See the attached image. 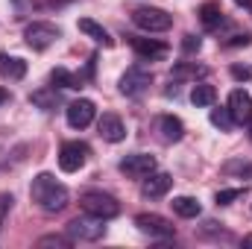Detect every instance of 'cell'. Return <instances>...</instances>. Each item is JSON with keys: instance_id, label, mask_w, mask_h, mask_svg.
<instances>
[{"instance_id": "obj_1", "label": "cell", "mask_w": 252, "mask_h": 249, "mask_svg": "<svg viewBox=\"0 0 252 249\" xmlns=\"http://www.w3.org/2000/svg\"><path fill=\"white\" fill-rule=\"evenodd\" d=\"M30 199L44 211V214H59L67 208L70 202V193L62 182H56L53 173H38L30 185Z\"/></svg>"}, {"instance_id": "obj_2", "label": "cell", "mask_w": 252, "mask_h": 249, "mask_svg": "<svg viewBox=\"0 0 252 249\" xmlns=\"http://www.w3.org/2000/svg\"><path fill=\"white\" fill-rule=\"evenodd\" d=\"M67 235L73 238V244H97L100 238H106V220L94 214L73 217L67 223Z\"/></svg>"}, {"instance_id": "obj_3", "label": "cell", "mask_w": 252, "mask_h": 249, "mask_svg": "<svg viewBox=\"0 0 252 249\" xmlns=\"http://www.w3.org/2000/svg\"><path fill=\"white\" fill-rule=\"evenodd\" d=\"M79 205L85 214H94V217H103V220H112L121 214V202L112 196V193H103V190H85L79 193Z\"/></svg>"}, {"instance_id": "obj_4", "label": "cell", "mask_w": 252, "mask_h": 249, "mask_svg": "<svg viewBox=\"0 0 252 249\" xmlns=\"http://www.w3.org/2000/svg\"><path fill=\"white\" fill-rule=\"evenodd\" d=\"M132 24L144 32H167L173 27V15H167L158 6H138L132 9Z\"/></svg>"}, {"instance_id": "obj_5", "label": "cell", "mask_w": 252, "mask_h": 249, "mask_svg": "<svg viewBox=\"0 0 252 249\" xmlns=\"http://www.w3.org/2000/svg\"><path fill=\"white\" fill-rule=\"evenodd\" d=\"M59 38H62V30L53 27V24H47V21H32V24H27V30H24V41H27L32 50H47V47L56 44Z\"/></svg>"}, {"instance_id": "obj_6", "label": "cell", "mask_w": 252, "mask_h": 249, "mask_svg": "<svg viewBox=\"0 0 252 249\" xmlns=\"http://www.w3.org/2000/svg\"><path fill=\"white\" fill-rule=\"evenodd\" d=\"M135 226H138L141 235H147V238H153V241H170V238L176 235L173 223H170L167 217H161V214H138V217H135Z\"/></svg>"}, {"instance_id": "obj_7", "label": "cell", "mask_w": 252, "mask_h": 249, "mask_svg": "<svg viewBox=\"0 0 252 249\" xmlns=\"http://www.w3.org/2000/svg\"><path fill=\"white\" fill-rule=\"evenodd\" d=\"M88 156H91L88 144H82V141H67V144H62V150H59V167H62L64 173H76V170L85 167Z\"/></svg>"}, {"instance_id": "obj_8", "label": "cell", "mask_w": 252, "mask_h": 249, "mask_svg": "<svg viewBox=\"0 0 252 249\" xmlns=\"http://www.w3.org/2000/svg\"><path fill=\"white\" fill-rule=\"evenodd\" d=\"M64 118H67V126H70V129H85V126L97 118V106H94V100H88V97H79V100L67 103V109H64Z\"/></svg>"}, {"instance_id": "obj_9", "label": "cell", "mask_w": 252, "mask_h": 249, "mask_svg": "<svg viewBox=\"0 0 252 249\" xmlns=\"http://www.w3.org/2000/svg\"><path fill=\"white\" fill-rule=\"evenodd\" d=\"M150 82H153V73L147 67L135 64V67H129L124 76H121V94L124 97H141L150 88Z\"/></svg>"}, {"instance_id": "obj_10", "label": "cell", "mask_w": 252, "mask_h": 249, "mask_svg": "<svg viewBox=\"0 0 252 249\" xmlns=\"http://www.w3.org/2000/svg\"><path fill=\"white\" fill-rule=\"evenodd\" d=\"M153 170H156V156H150V153H132V156L121 158V173L129 179H144Z\"/></svg>"}, {"instance_id": "obj_11", "label": "cell", "mask_w": 252, "mask_h": 249, "mask_svg": "<svg viewBox=\"0 0 252 249\" xmlns=\"http://www.w3.org/2000/svg\"><path fill=\"white\" fill-rule=\"evenodd\" d=\"M170 187H173V176H170V173L153 170L150 176L141 179V196H144V199H161Z\"/></svg>"}, {"instance_id": "obj_12", "label": "cell", "mask_w": 252, "mask_h": 249, "mask_svg": "<svg viewBox=\"0 0 252 249\" xmlns=\"http://www.w3.org/2000/svg\"><path fill=\"white\" fill-rule=\"evenodd\" d=\"M229 115H232V121L235 124H250L252 121V97L250 91H244V88H235L232 94H229Z\"/></svg>"}, {"instance_id": "obj_13", "label": "cell", "mask_w": 252, "mask_h": 249, "mask_svg": "<svg viewBox=\"0 0 252 249\" xmlns=\"http://www.w3.org/2000/svg\"><path fill=\"white\" fill-rule=\"evenodd\" d=\"M97 132H100V138L109 141V144H121V141L126 138L124 121H121L118 115H112V112H106V115L97 121Z\"/></svg>"}, {"instance_id": "obj_14", "label": "cell", "mask_w": 252, "mask_h": 249, "mask_svg": "<svg viewBox=\"0 0 252 249\" xmlns=\"http://www.w3.org/2000/svg\"><path fill=\"white\" fill-rule=\"evenodd\" d=\"M129 44H132V50L141 59H150V62L167 56V44L164 41H156V38H129Z\"/></svg>"}, {"instance_id": "obj_15", "label": "cell", "mask_w": 252, "mask_h": 249, "mask_svg": "<svg viewBox=\"0 0 252 249\" xmlns=\"http://www.w3.org/2000/svg\"><path fill=\"white\" fill-rule=\"evenodd\" d=\"M158 132H161V141L176 144V141L185 138V124H182L176 115H161V118H158Z\"/></svg>"}, {"instance_id": "obj_16", "label": "cell", "mask_w": 252, "mask_h": 249, "mask_svg": "<svg viewBox=\"0 0 252 249\" xmlns=\"http://www.w3.org/2000/svg\"><path fill=\"white\" fill-rule=\"evenodd\" d=\"M79 32H85L91 41H97V44H103V47H115V38L109 35V30L106 27H100L97 21H91V18H79Z\"/></svg>"}, {"instance_id": "obj_17", "label": "cell", "mask_w": 252, "mask_h": 249, "mask_svg": "<svg viewBox=\"0 0 252 249\" xmlns=\"http://www.w3.org/2000/svg\"><path fill=\"white\" fill-rule=\"evenodd\" d=\"M208 73V67H202V64L196 62H179L170 67V79H176V82H196V79H202Z\"/></svg>"}, {"instance_id": "obj_18", "label": "cell", "mask_w": 252, "mask_h": 249, "mask_svg": "<svg viewBox=\"0 0 252 249\" xmlns=\"http://www.w3.org/2000/svg\"><path fill=\"white\" fill-rule=\"evenodd\" d=\"M196 15H199V21H202L205 30H217L223 24V6H220V0H205Z\"/></svg>"}, {"instance_id": "obj_19", "label": "cell", "mask_w": 252, "mask_h": 249, "mask_svg": "<svg viewBox=\"0 0 252 249\" xmlns=\"http://www.w3.org/2000/svg\"><path fill=\"white\" fill-rule=\"evenodd\" d=\"M0 76H3V79H12V82L24 79V76H27V62L18 59V56H6V53H0Z\"/></svg>"}, {"instance_id": "obj_20", "label": "cell", "mask_w": 252, "mask_h": 249, "mask_svg": "<svg viewBox=\"0 0 252 249\" xmlns=\"http://www.w3.org/2000/svg\"><path fill=\"white\" fill-rule=\"evenodd\" d=\"M30 103L38 106V109H44V112H53V109L62 103V94L56 91V85H53V88H41V91H32V94H30Z\"/></svg>"}, {"instance_id": "obj_21", "label": "cell", "mask_w": 252, "mask_h": 249, "mask_svg": "<svg viewBox=\"0 0 252 249\" xmlns=\"http://www.w3.org/2000/svg\"><path fill=\"white\" fill-rule=\"evenodd\" d=\"M173 211L179 214V217H185V220H193V217H199L202 214V205H199V199H193V196H173Z\"/></svg>"}, {"instance_id": "obj_22", "label": "cell", "mask_w": 252, "mask_h": 249, "mask_svg": "<svg viewBox=\"0 0 252 249\" xmlns=\"http://www.w3.org/2000/svg\"><path fill=\"white\" fill-rule=\"evenodd\" d=\"M214 88L208 85V82H196L193 85V91H190V103L196 106V109H208V106H214Z\"/></svg>"}, {"instance_id": "obj_23", "label": "cell", "mask_w": 252, "mask_h": 249, "mask_svg": "<svg viewBox=\"0 0 252 249\" xmlns=\"http://www.w3.org/2000/svg\"><path fill=\"white\" fill-rule=\"evenodd\" d=\"M50 82L59 85V88H82V76H73V73L64 70V67H56V70L50 73Z\"/></svg>"}, {"instance_id": "obj_24", "label": "cell", "mask_w": 252, "mask_h": 249, "mask_svg": "<svg viewBox=\"0 0 252 249\" xmlns=\"http://www.w3.org/2000/svg\"><path fill=\"white\" fill-rule=\"evenodd\" d=\"M223 173L226 176H252V164L244 161V158H232V161L223 164Z\"/></svg>"}, {"instance_id": "obj_25", "label": "cell", "mask_w": 252, "mask_h": 249, "mask_svg": "<svg viewBox=\"0 0 252 249\" xmlns=\"http://www.w3.org/2000/svg\"><path fill=\"white\" fill-rule=\"evenodd\" d=\"M38 247H56V249H70L73 247V238L70 235H44V238H38Z\"/></svg>"}, {"instance_id": "obj_26", "label": "cell", "mask_w": 252, "mask_h": 249, "mask_svg": "<svg viewBox=\"0 0 252 249\" xmlns=\"http://www.w3.org/2000/svg\"><path fill=\"white\" fill-rule=\"evenodd\" d=\"M211 124L217 126L220 132H229L232 126H235V121H232V115H229V109H211Z\"/></svg>"}, {"instance_id": "obj_27", "label": "cell", "mask_w": 252, "mask_h": 249, "mask_svg": "<svg viewBox=\"0 0 252 249\" xmlns=\"http://www.w3.org/2000/svg\"><path fill=\"white\" fill-rule=\"evenodd\" d=\"M241 196H244V187H223V190H217L214 202H217V205H232V202L241 199Z\"/></svg>"}, {"instance_id": "obj_28", "label": "cell", "mask_w": 252, "mask_h": 249, "mask_svg": "<svg viewBox=\"0 0 252 249\" xmlns=\"http://www.w3.org/2000/svg\"><path fill=\"white\" fill-rule=\"evenodd\" d=\"M229 73H232V79H238V82H250L252 79V64H232Z\"/></svg>"}, {"instance_id": "obj_29", "label": "cell", "mask_w": 252, "mask_h": 249, "mask_svg": "<svg viewBox=\"0 0 252 249\" xmlns=\"http://www.w3.org/2000/svg\"><path fill=\"white\" fill-rule=\"evenodd\" d=\"M12 202H15V196H12L9 190H3V193H0V229H3V223H6V217H9V211H12Z\"/></svg>"}, {"instance_id": "obj_30", "label": "cell", "mask_w": 252, "mask_h": 249, "mask_svg": "<svg viewBox=\"0 0 252 249\" xmlns=\"http://www.w3.org/2000/svg\"><path fill=\"white\" fill-rule=\"evenodd\" d=\"M199 47H202V38H199V35H193V32H188V35L182 38V50H185L188 56H193V53H199Z\"/></svg>"}, {"instance_id": "obj_31", "label": "cell", "mask_w": 252, "mask_h": 249, "mask_svg": "<svg viewBox=\"0 0 252 249\" xmlns=\"http://www.w3.org/2000/svg\"><path fill=\"white\" fill-rule=\"evenodd\" d=\"M12 6H15V15L18 18H27L32 9H35V0H9Z\"/></svg>"}, {"instance_id": "obj_32", "label": "cell", "mask_w": 252, "mask_h": 249, "mask_svg": "<svg viewBox=\"0 0 252 249\" xmlns=\"http://www.w3.org/2000/svg\"><path fill=\"white\" fill-rule=\"evenodd\" d=\"M226 44H229V47H250V44H252V35H250V32H238V35H232Z\"/></svg>"}, {"instance_id": "obj_33", "label": "cell", "mask_w": 252, "mask_h": 249, "mask_svg": "<svg viewBox=\"0 0 252 249\" xmlns=\"http://www.w3.org/2000/svg\"><path fill=\"white\" fill-rule=\"evenodd\" d=\"M164 94H167V97H179V82H176V79H170V85L164 88Z\"/></svg>"}, {"instance_id": "obj_34", "label": "cell", "mask_w": 252, "mask_h": 249, "mask_svg": "<svg viewBox=\"0 0 252 249\" xmlns=\"http://www.w3.org/2000/svg\"><path fill=\"white\" fill-rule=\"evenodd\" d=\"M67 3H73V0H47L44 6H47V9H62V6H67Z\"/></svg>"}, {"instance_id": "obj_35", "label": "cell", "mask_w": 252, "mask_h": 249, "mask_svg": "<svg viewBox=\"0 0 252 249\" xmlns=\"http://www.w3.org/2000/svg\"><path fill=\"white\" fill-rule=\"evenodd\" d=\"M6 100H9V91H6V88H0V106H3Z\"/></svg>"}, {"instance_id": "obj_36", "label": "cell", "mask_w": 252, "mask_h": 249, "mask_svg": "<svg viewBox=\"0 0 252 249\" xmlns=\"http://www.w3.org/2000/svg\"><path fill=\"white\" fill-rule=\"evenodd\" d=\"M238 6H244V9H252V0H235Z\"/></svg>"}, {"instance_id": "obj_37", "label": "cell", "mask_w": 252, "mask_h": 249, "mask_svg": "<svg viewBox=\"0 0 252 249\" xmlns=\"http://www.w3.org/2000/svg\"><path fill=\"white\" fill-rule=\"evenodd\" d=\"M244 247H247V249H252V235H247V238H244Z\"/></svg>"}, {"instance_id": "obj_38", "label": "cell", "mask_w": 252, "mask_h": 249, "mask_svg": "<svg viewBox=\"0 0 252 249\" xmlns=\"http://www.w3.org/2000/svg\"><path fill=\"white\" fill-rule=\"evenodd\" d=\"M250 138H252V121H250Z\"/></svg>"}]
</instances>
